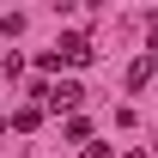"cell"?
<instances>
[{
	"label": "cell",
	"instance_id": "2",
	"mask_svg": "<svg viewBox=\"0 0 158 158\" xmlns=\"http://www.w3.org/2000/svg\"><path fill=\"white\" fill-rule=\"evenodd\" d=\"M91 55H98V49L79 37V31H67V37L55 43V61H61V67H91Z\"/></svg>",
	"mask_w": 158,
	"mask_h": 158
},
{
	"label": "cell",
	"instance_id": "7",
	"mask_svg": "<svg viewBox=\"0 0 158 158\" xmlns=\"http://www.w3.org/2000/svg\"><path fill=\"white\" fill-rule=\"evenodd\" d=\"M122 158H146V146H128V152H122Z\"/></svg>",
	"mask_w": 158,
	"mask_h": 158
},
{
	"label": "cell",
	"instance_id": "6",
	"mask_svg": "<svg viewBox=\"0 0 158 158\" xmlns=\"http://www.w3.org/2000/svg\"><path fill=\"white\" fill-rule=\"evenodd\" d=\"M85 158H116V152H110L103 140H85Z\"/></svg>",
	"mask_w": 158,
	"mask_h": 158
},
{
	"label": "cell",
	"instance_id": "5",
	"mask_svg": "<svg viewBox=\"0 0 158 158\" xmlns=\"http://www.w3.org/2000/svg\"><path fill=\"white\" fill-rule=\"evenodd\" d=\"M37 122H43V110H19V116H12V128H19V134H31Z\"/></svg>",
	"mask_w": 158,
	"mask_h": 158
},
{
	"label": "cell",
	"instance_id": "8",
	"mask_svg": "<svg viewBox=\"0 0 158 158\" xmlns=\"http://www.w3.org/2000/svg\"><path fill=\"white\" fill-rule=\"evenodd\" d=\"M0 134H6V116H0Z\"/></svg>",
	"mask_w": 158,
	"mask_h": 158
},
{
	"label": "cell",
	"instance_id": "1",
	"mask_svg": "<svg viewBox=\"0 0 158 158\" xmlns=\"http://www.w3.org/2000/svg\"><path fill=\"white\" fill-rule=\"evenodd\" d=\"M43 103L55 116H73L79 103H85V91H79V79H55V85H43Z\"/></svg>",
	"mask_w": 158,
	"mask_h": 158
},
{
	"label": "cell",
	"instance_id": "3",
	"mask_svg": "<svg viewBox=\"0 0 158 158\" xmlns=\"http://www.w3.org/2000/svg\"><path fill=\"white\" fill-rule=\"evenodd\" d=\"M152 67H158V55H152V49H146L140 61H128V91H140V85L152 79Z\"/></svg>",
	"mask_w": 158,
	"mask_h": 158
},
{
	"label": "cell",
	"instance_id": "4",
	"mask_svg": "<svg viewBox=\"0 0 158 158\" xmlns=\"http://www.w3.org/2000/svg\"><path fill=\"white\" fill-rule=\"evenodd\" d=\"M61 134H67V140H79V146H85V140H91V122H85V116H67V128H61Z\"/></svg>",
	"mask_w": 158,
	"mask_h": 158
}]
</instances>
